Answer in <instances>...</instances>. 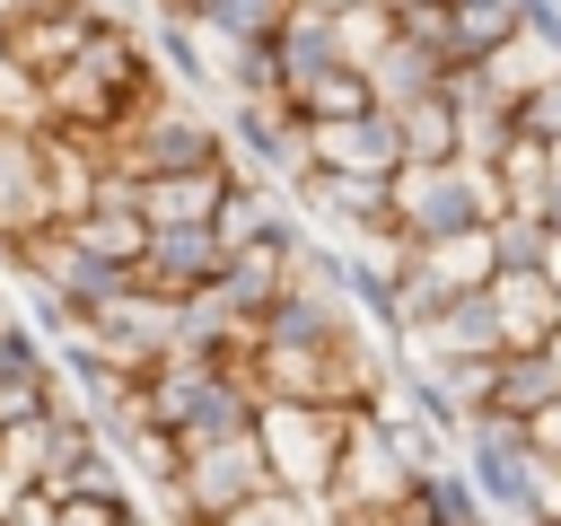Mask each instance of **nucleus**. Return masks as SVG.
<instances>
[{
    "instance_id": "obj_1",
    "label": "nucleus",
    "mask_w": 561,
    "mask_h": 526,
    "mask_svg": "<svg viewBox=\"0 0 561 526\" xmlns=\"http://www.w3.org/2000/svg\"><path fill=\"white\" fill-rule=\"evenodd\" d=\"M158 88H167L158 44H149V35H131L123 18H105V26L79 44V61H61V70L35 88V105H44V123L105 140V132H114V123H131Z\"/></svg>"
},
{
    "instance_id": "obj_2",
    "label": "nucleus",
    "mask_w": 561,
    "mask_h": 526,
    "mask_svg": "<svg viewBox=\"0 0 561 526\" xmlns=\"http://www.w3.org/2000/svg\"><path fill=\"white\" fill-rule=\"evenodd\" d=\"M140 386H149V421H167L184 447L254 430V412H263V386L237 351H175V359L140 368Z\"/></svg>"
},
{
    "instance_id": "obj_3",
    "label": "nucleus",
    "mask_w": 561,
    "mask_h": 526,
    "mask_svg": "<svg viewBox=\"0 0 561 526\" xmlns=\"http://www.w3.org/2000/svg\"><path fill=\"white\" fill-rule=\"evenodd\" d=\"M96 158L114 167V175H175V167H210V158H228V123L219 114H202L175 79L131 114V123H114L105 140H96Z\"/></svg>"
},
{
    "instance_id": "obj_4",
    "label": "nucleus",
    "mask_w": 561,
    "mask_h": 526,
    "mask_svg": "<svg viewBox=\"0 0 561 526\" xmlns=\"http://www.w3.org/2000/svg\"><path fill=\"white\" fill-rule=\"evenodd\" d=\"M500 210V184L482 158H403L394 167V245L465 237Z\"/></svg>"
},
{
    "instance_id": "obj_5",
    "label": "nucleus",
    "mask_w": 561,
    "mask_h": 526,
    "mask_svg": "<svg viewBox=\"0 0 561 526\" xmlns=\"http://www.w3.org/2000/svg\"><path fill=\"white\" fill-rule=\"evenodd\" d=\"M456 456H465V473H473V491H482L491 517H508V526L535 517V491H543L552 456L535 447V430H526L517 412H473V421L456 430Z\"/></svg>"
},
{
    "instance_id": "obj_6",
    "label": "nucleus",
    "mask_w": 561,
    "mask_h": 526,
    "mask_svg": "<svg viewBox=\"0 0 561 526\" xmlns=\"http://www.w3.org/2000/svg\"><path fill=\"white\" fill-rule=\"evenodd\" d=\"M254 491H272L263 430H228V438L184 447V465H175V482H167V508H175V526H210V517L245 508Z\"/></svg>"
},
{
    "instance_id": "obj_7",
    "label": "nucleus",
    "mask_w": 561,
    "mask_h": 526,
    "mask_svg": "<svg viewBox=\"0 0 561 526\" xmlns=\"http://www.w3.org/2000/svg\"><path fill=\"white\" fill-rule=\"evenodd\" d=\"M70 202H61V149H53V123L44 114H0V254L35 228H53Z\"/></svg>"
},
{
    "instance_id": "obj_8",
    "label": "nucleus",
    "mask_w": 561,
    "mask_h": 526,
    "mask_svg": "<svg viewBox=\"0 0 561 526\" xmlns=\"http://www.w3.org/2000/svg\"><path fill=\"white\" fill-rule=\"evenodd\" d=\"M359 403H289V395H263L254 430H263V456H272V482L280 491H307L324 500L333 482V456H342V430H351Z\"/></svg>"
},
{
    "instance_id": "obj_9",
    "label": "nucleus",
    "mask_w": 561,
    "mask_h": 526,
    "mask_svg": "<svg viewBox=\"0 0 561 526\" xmlns=\"http://www.w3.org/2000/svg\"><path fill=\"white\" fill-rule=\"evenodd\" d=\"M9 263H18L35 289H53V298L79 316V333H88V316H96V307H114V298L131 289V263H114V254L79 245V237H70V219H53V228L18 237V245H9Z\"/></svg>"
},
{
    "instance_id": "obj_10",
    "label": "nucleus",
    "mask_w": 561,
    "mask_h": 526,
    "mask_svg": "<svg viewBox=\"0 0 561 526\" xmlns=\"http://www.w3.org/2000/svg\"><path fill=\"white\" fill-rule=\"evenodd\" d=\"M289 193H298V210H307V219H333V228H351L359 245L394 254V175H342V167H307Z\"/></svg>"
},
{
    "instance_id": "obj_11",
    "label": "nucleus",
    "mask_w": 561,
    "mask_h": 526,
    "mask_svg": "<svg viewBox=\"0 0 561 526\" xmlns=\"http://www.w3.org/2000/svg\"><path fill=\"white\" fill-rule=\"evenodd\" d=\"M88 333L123 359V368H158V359H175L184 351V298H167V289H123L114 307H96L88 316Z\"/></svg>"
},
{
    "instance_id": "obj_12",
    "label": "nucleus",
    "mask_w": 561,
    "mask_h": 526,
    "mask_svg": "<svg viewBox=\"0 0 561 526\" xmlns=\"http://www.w3.org/2000/svg\"><path fill=\"white\" fill-rule=\"evenodd\" d=\"M228 158H237V167H263L272 184H298V175L316 167L307 123H298L280 96H228Z\"/></svg>"
},
{
    "instance_id": "obj_13",
    "label": "nucleus",
    "mask_w": 561,
    "mask_h": 526,
    "mask_svg": "<svg viewBox=\"0 0 561 526\" xmlns=\"http://www.w3.org/2000/svg\"><path fill=\"white\" fill-rule=\"evenodd\" d=\"M105 26V0H61V9H35V18H18V26H0V61L18 70V79H53L61 61H79V44Z\"/></svg>"
},
{
    "instance_id": "obj_14",
    "label": "nucleus",
    "mask_w": 561,
    "mask_h": 526,
    "mask_svg": "<svg viewBox=\"0 0 561 526\" xmlns=\"http://www.w3.org/2000/svg\"><path fill=\"white\" fill-rule=\"evenodd\" d=\"M53 403H70L61 359H53V333H35V324L9 307V316H0V421L53 412Z\"/></svg>"
},
{
    "instance_id": "obj_15",
    "label": "nucleus",
    "mask_w": 561,
    "mask_h": 526,
    "mask_svg": "<svg viewBox=\"0 0 561 526\" xmlns=\"http://www.w3.org/2000/svg\"><path fill=\"white\" fill-rule=\"evenodd\" d=\"M219 263H228V237H219L210 219H184V228H149L131 281H140V289H167V298H193V289L219 281Z\"/></svg>"
},
{
    "instance_id": "obj_16",
    "label": "nucleus",
    "mask_w": 561,
    "mask_h": 526,
    "mask_svg": "<svg viewBox=\"0 0 561 526\" xmlns=\"http://www.w3.org/2000/svg\"><path fill=\"white\" fill-rule=\"evenodd\" d=\"M307 149H316V167H342V175H394L403 167L394 105H368V114H342V123H307Z\"/></svg>"
},
{
    "instance_id": "obj_17",
    "label": "nucleus",
    "mask_w": 561,
    "mask_h": 526,
    "mask_svg": "<svg viewBox=\"0 0 561 526\" xmlns=\"http://www.w3.org/2000/svg\"><path fill=\"white\" fill-rule=\"evenodd\" d=\"M403 351L412 359H465V351H508V333H500V307H491V289H456V298H438L412 333H403Z\"/></svg>"
},
{
    "instance_id": "obj_18",
    "label": "nucleus",
    "mask_w": 561,
    "mask_h": 526,
    "mask_svg": "<svg viewBox=\"0 0 561 526\" xmlns=\"http://www.w3.org/2000/svg\"><path fill=\"white\" fill-rule=\"evenodd\" d=\"M70 237L79 245H96V254H114V263H140V245H149V210H140V193H131V175H96V193L70 210Z\"/></svg>"
},
{
    "instance_id": "obj_19",
    "label": "nucleus",
    "mask_w": 561,
    "mask_h": 526,
    "mask_svg": "<svg viewBox=\"0 0 561 526\" xmlns=\"http://www.w3.org/2000/svg\"><path fill=\"white\" fill-rule=\"evenodd\" d=\"M228 184H237V158H210V167H175V175H140L131 193H140V210H149V228H184V219H219V202H228Z\"/></svg>"
},
{
    "instance_id": "obj_20",
    "label": "nucleus",
    "mask_w": 561,
    "mask_h": 526,
    "mask_svg": "<svg viewBox=\"0 0 561 526\" xmlns=\"http://www.w3.org/2000/svg\"><path fill=\"white\" fill-rule=\"evenodd\" d=\"M272 61H280V96H298L316 70H333V61H351V44H342V18H324V9H289L280 18V35H272Z\"/></svg>"
},
{
    "instance_id": "obj_21",
    "label": "nucleus",
    "mask_w": 561,
    "mask_h": 526,
    "mask_svg": "<svg viewBox=\"0 0 561 526\" xmlns=\"http://www.w3.org/2000/svg\"><path fill=\"white\" fill-rule=\"evenodd\" d=\"M447 70H456V61H447V44H421V35H403V26H394V35H386V53L368 61V79H377V105L438 96V88H447Z\"/></svg>"
},
{
    "instance_id": "obj_22",
    "label": "nucleus",
    "mask_w": 561,
    "mask_h": 526,
    "mask_svg": "<svg viewBox=\"0 0 561 526\" xmlns=\"http://www.w3.org/2000/svg\"><path fill=\"white\" fill-rule=\"evenodd\" d=\"M526 35V0H447V61H491Z\"/></svg>"
},
{
    "instance_id": "obj_23",
    "label": "nucleus",
    "mask_w": 561,
    "mask_h": 526,
    "mask_svg": "<svg viewBox=\"0 0 561 526\" xmlns=\"http://www.w3.org/2000/svg\"><path fill=\"white\" fill-rule=\"evenodd\" d=\"M491 184H500V210H543V193H552V140L508 132L500 158H491Z\"/></svg>"
},
{
    "instance_id": "obj_24",
    "label": "nucleus",
    "mask_w": 561,
    "mask_h": 526,
    "mask_svg": "<svg viewBox=\"0 0 561 526\" xmlns=\"http://www.w3.org/2000/svg\"><path fill=\"white\" fill-rule=\"evenodd\" d=\"M552 395H561V368H552V351H543V342H508V351H500V395H491V412H517V421H535Z\"/></svg>"
},
{
    "instance_id": "obj_25",
    "label": "nucleus",
    "mask_w": 561,
    "mask_h": 526,
    "mask_svg": "<svg viewBox=\"0 0 561 526\" xmlns=\"http://www.w3.org/2000/svg\"><path fill=\"white\" fill-rule=\"evenodd\" d=\"M298 123H342V114H368L377 105V79L359 70V61H333V70H316L298 96H280Z\"/></svg>"
},
{
    "instance_id": "obj_26",
    "label": "nucleus",
    "mask_w": 561,
    "mask_h": 526,
    "mask_svg": "<svg viewBox=\"0 0 561 526\" xmlns=\"http://www.w3.org/2000/svg\"><path fill=\"white\" fill-rule=\"evenodd\" d=\"M491 307H500V333L508 342H543L552 316H561V298L543 289V272H491Z\"/></svg>"
},
{
    "instance_id": "obj_27",
    "label": "nucleus",
    "mask_w": 561,
    "mask_h": 526,
    "mask_svg": "<svg viewBox=\"0 0 561 526\" xmlns=\"http://www.w3.org/2000/svg\"><path fill=\"white\" fill-rule=\"evenodd\" d=\"M202 35H219V44H263V35H280V18L298 9V0H175Z\"/></svg>"
},
{
    "instance_id": "obj_28",
    "label": "nucleus",
    "mask_w": 561,
    "mask_h": 526,
    "mask_svg": "<svg viewBox=\"0 0 561 526\" xmlns=\"http://www.w3.org/2000/svg\"><path fill=\"white\" fill-rule=\"evenodd\" d=\"M394 132H403V158H465V123H456L447 88H438V96L394 105Z\"/></svg>"
},
{
    "instance_id": "obj_29",
    "label": "nucleus",
    "mask_w": 561,
    "mask_h": 526,
    "mask_svg": "<svg viewBox=\"0 0 561 526\" xmlns=\"http://www.w3.org/2000/svg\"><path fill=\"white\" fill-rule=\"evenodd\" d=\"M412 508H421L430 526H456V517H473V508H482V491H473L465 456H438V465H421V473H412Z\"/></svg>"
},
{
    "instance_id": "obj_30",
    "label": "nucleus",
    "mask_w": 561,
    "mask_h": 526,
    "mask_svg": "<svg viewBox=\"0 0 561 526\" xmlns=\"http://www.w3.org/2000/svg\"><path fill=\"white\" fill-rule=\"evenodd\" d=\"M210 526H333V508L324 500H307V491H254L245 508H228V517H210Z\"/></svg>"
},
{
    "instance_id": "obj_31",
    "label": "nucleus",
    "mask_w": 561,
    "mask_h": 526,
    "mask_svg": "<svg viewBox=\"0 0 561 526\" xmlns=\"http://www.w3.org/2000/svg\"><path fill=\"white\" fill-rule=\"evenodd\" d=\"M543 237H552L543 210H491V254H500V272H535V263H543Z\"/></svg>"
},
{
    "instance_id": "obj_32",
    "label": "nucleus",
    "mask_w": 561,
    "mask_h": 526,
    "mask_svg": "<svg viewBox=\"0 0 561 526\" xmlns=\"http://www.w3.org/2000/svg\"><path fill=\"white\" fill-rule=\"evenodd\" d=\"M123 508H140V500L131 491H61L53 526H123Z\"/></svg>"
},
{
    "instance_id": "obj_33",
    "label": "nucleus",
    "mask_w": 561,
    "mask_h": 526,
    "mask_svg": "<svg viewBox=\"0 0 561 526\" xmlns=\"http://www.w3.org/2000/svg\"><path fill=\"white\" fill-rule=\"evenodd\" d=\"M526 430H535V447H543V456H552V465H561V395H552V403H543V412H535V421H526Z\"/></svg>"
},
{
    "instance_id": "obj_34",
    "label": "nucleus",
    "mask_w": 561,
    "mask_h": 526,
    "mask_svg": "<svg viewBox=\"0 0 561 526\" xmlns=\"http://www.w3.org/2000/svg\"><path fill=\"white\" fill-rule=\"evenodd\" d=\"M333 526H430L412 500H394V508H368V517H333Z\"/></svg>"
},
{
    "instance_id": "obj_35",
    "label": "nucleus",
    "mask_w": 561,
    "mask_h": 526,
    "mask_svg": "<svg viewBox=\"0 0 561 526\" xmlns=\"http://www.w3.org/2000/svg\"><path fill=\"white\" fill-rule=\"evenodd\" d=\"M26 500H35V482H26V473L0 456V517H9V508H26Z\"/></svg>"
},
{
    "instance_id": "obj_36",
    "label": "nucleus",
    "mask_w": 561,
    "mask_h": 526,
    "mask_svg": "<svg viewBox=\"0 0 561 526\" xmlns=\"http://www.w3.org/2000/svg\"><path fill=\"white\" fill-rule=\"evenodd\" d=\"M535 272H543V289H552V298H561V228H552V237H543V263H535Z\"/></svg>"
},
{
    "instance_id": "obj_37",
    "label": "nucleus",
    "mask_w": 561,
    "mask_h": 526,
    "mask_svg": "<svg viewBox=\"0 0 561 526\" xmlns=\"http://www.w3.org/2000/svg\"><path fill=\"white\" fill-rule=\"evenodd\" d=\"M0 526H53V500H44V491H35V500H26V508H9V517H0Z\"/></svg>"
},
{
    "instance_id": "obj_38",
    "label": "nucleus",
    "mask_w": 561,
    "mask_h": 526,
    "mask_svg": "<svg viewBox=\"0 0 561 526\" xmlns=\"http://www.w3.org/2000/svg\"><path fill=\"white\" fill-rule=\"evenodd\" d=\"M35 9H61V0H0V26H18V18H35Z\"/></svg>"
},
{
    "instance_id": "obj_39",
    "label": "nucleus",
    "mask_w": 561,
    "mask_h": 526,
    "mask_svg": "<svg viewBox=\"0 0 561 526\" xmlns=\"http://www.w3.org/2000/svg\"><path fill=\"white\" fill-rule=\"evenodd\" d=\"M307 9H324V18H342V9H368V0H307Z\"/></svg>"
},
{
    "instance_id": "obj_40",
    "label": "nucleus",
    "mask_w": 561,
    "mask_h": 526,
    "mask_svg": "<svg viewBox=\"0 0 561 526\" xmlns=\"http://www.w3.org/2000/svg\"><path fill=\"white\" fill-rule=\"evenodd\" d=\"M543 351H552V368H561V316H552V333H543Z\"/></svg>"
},
{
    "instance_id": "obj_41",
    "label": "nucleus",
    "mask_w": 561,
    "mask_h": 526,
    "mask_svg": "<svg viewBox=\"0 0 561 526\" xmlns=\"http://www.w3.org/2000/svg\"><path fill=\"white\" fill-rule=\"evenodd\" d=\"M456 526H508V517H491V508H473V517H456Z\"/></svg>"
},
{
    "instance_id": "obj_42",
    "label": "nucleus",
    "mask_w": 561,
    "mask_h": 526,
    "mask_svg": "<svg viewBox=\"0 0 561 526\" xmlns=\"http://www.w3.org/2000/svg\"><path fill=\"white\" fill-rule=\"evenodd\" d=\"M123 526H158V517H149V508H123Z\"/></svg>"
},
{
    "instance_id": "obj_43",
    "label": "nucleus",
    "mask_w": 561,
    "mask_h": 526,
    "mask_svg": "<svg viewBox=\"0 0 561 526\" xmlns=\"http://www.w3.org/2000/svg\"><path fill=\"white\" fill-rule=\"evenodd\" d=\"M386 9H412V0H386Z\"/></svg>"
},
{
    "instance_id": "obj_44",
    "label": "nucleus",
    "mask_w": 561,
    "mask_h": 526,
    "mask_svg": "<svg viewBox=\"0 0 561 526\" xmlns=\"http://www.w3.org/2000/svg\"><path fill=\"white\" fill-rule=\"evenodd\" d=\"M0 316H9V298H0Z\"/></svg>"
}]
</instances>
